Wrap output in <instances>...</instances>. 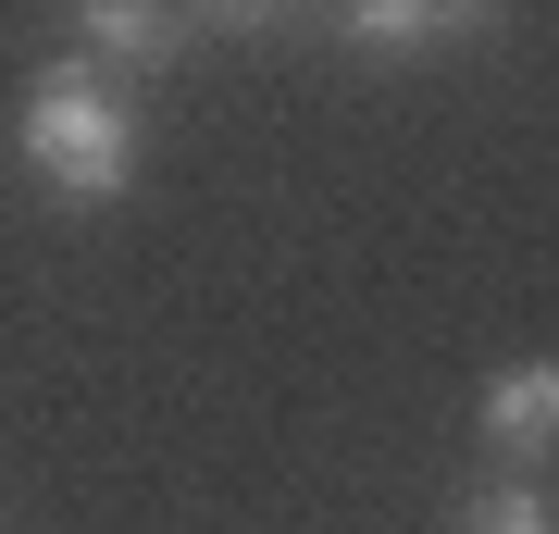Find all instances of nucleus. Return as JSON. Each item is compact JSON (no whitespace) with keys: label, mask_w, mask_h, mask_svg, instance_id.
Instances as JSON below:
<instances>
[{"label":"nucleus","mask_w":559,"mask_h":534,"mask_svg":"<svg viewBox=\"0 0 559 534\" xmlns=\"http://www.w3.org/2000/svg\"><path fill=\"white\" fill-rule=\"evenodd\" d=\"M13 138H25V175H38L50 199H75V212H100V199L138 187V99H124V75H100L87 50L38 62Z\"/></svg>","instance_id":"nucleus-1"},{"label":"nucleus","mask_w":559,"mask_h":534,"mask_svg":"<svg viewBox=\"0 0 559 534\" xmlns=\"http://www.w3.org/2000/svg\"><path fill=\"white\" fill-rule=\"evenodd\" d=\"M75 38H87V62H100V75H150V62H175L187 25H175V13H124V0H100Z\"/></svg>","instance_id":"nucleus-3"},{"label":"nucleus","mask_w":559,"mask_h":534,"mask_svg":"<svg viewBox=\"0 0 559 534\" xmlns=\"http://www.w3.org/2000/svg\"><path fill=\"white\" fill-rule=\"evenodd\" d=\"M485 436H498L510 473H535V460L559 448V360H510V373L485 385Z\"/></svg>","instance_id":"nucleus-2"},{"label":"nucleus","mask_w":559,"mask_h":534,"mask_svg":"<svg viewBox=\"0 0 559 534\" xmlns=\"http://www.w3.org/2000/svg\"><path fill=\"white\" fill-rule=\"evenodd\" d=\"M460 13H399V0H373V13H348V38H373V50H411V38H448Z\"/></svg>","instance_id":"nucleus-4"},{"label":"nucleus","mask_w":559,"mask_h":534,"mask_svg":"<svg viewBox=\"0 0 559 534\" xmlns=\"http://www.w3.org/2000/svg\"><path fill=\"white\" fill-rule=\"evenodd\" d=\"M460 534H559V522H547V497H535V485H498L473 522H460Z\"/></svg>","instance_id":"nucleus-5"}]
</instances>
